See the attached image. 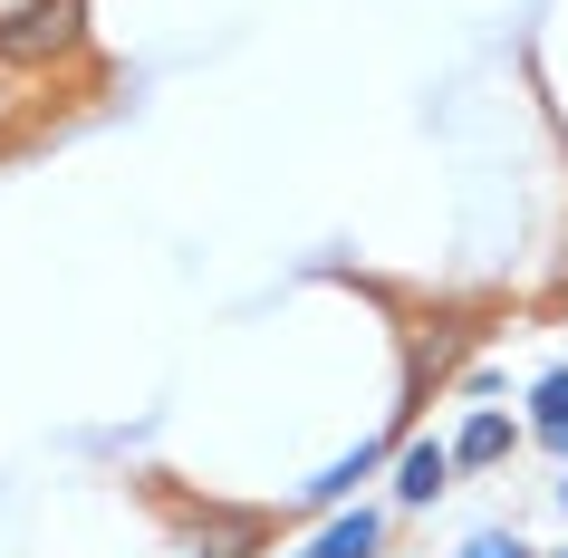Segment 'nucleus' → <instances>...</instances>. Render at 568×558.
Segmentation results:
<instances>
[{
  "label": "nucleus",
  "instance_id": "f257e3e1",
  "mask_svg": "<svg viewBox=\"0 0 568 558\" xmlns=\"http://www.w3.org/2000/svg\"><path fill=\"white\" fill-rule=\"evenodd\" d=\"M78 39H88V0H20V10H0V68L78 59Z\"/></svg>",
  "mask_w": 568,
  "mask_h": 558
},
{
  "label": "nucleus",
  "instance_id": "f03ea898",
  "mask_svg": "<svg viewBox=\"0 0 568 558\" xmlns=\"http://www.w3.org/2000/svg\"><path fill=\"white\" fill-rule=\"evenodd\" d=\"M376 471H386V434H366L357 453H337L318 481H300V510H347V500H357V481H376Z\"/></svg>",
  "mask_w": 568,
  "mask_h": 558
},
{
  "label": "nucleus",
  "instance_id": "7ed1b4c3",
  "mask_svg": "<svg viewBox=\"0 0 568 558\" xmlns=\"http://www.w3.org/2000/svg\"><path fill=\"white\" fill-rule=\"evenodd\" d=\"M453 471H463V463H453V443H434V434L405 443V453H395V500H405V510H424V500L444 491Z\"/></svg>",
  "mask_w": 568,
  "mask_h": 558
},
{
  "label": "nucleus",
  "instance_id": "20e7f679",
  "mask_svg": "<svg viewBox=\"0 0 568 558\" xmlns=\"http://www.w3.org/2000/svg\"><path fill=\"white\" fill-rule=\"evenodd\" d=\"M510 443H520V424H510L501 405H473V414H463V434H453V463L491 471V463H510Z\"/></svg>",
  "mask_w": 568,
  "mask_h": 558
},
{
  "label": "nucleus",
  "instance_id": "39448f33",
  "mask_svg": "<svg viewBox=\"0 0 568 558\" xmlns=\"http://www.w3.org/2000/svg\"><path fill=\"white\" fill-rule=\"evenodd\" d=\"M386 549V510H366V500H347L318 539H308V558H376Z\"/></svg>",
  "mask_w": 568,
  "mask_h": 558
},
{
  "label": "nucleus",
  "instance_id": "423d86ee",
  "mask_svg": "<svg viewBox=\"0 0 568 558\" xmlns=\"http://www.w3.org/2000/svg\"><path fill=\"white\" fill-rule=\"evenodd\" d=\"M530 443L568 463V366H549V376L530 385Z\"/></svg>",
  "mask_w": 568,
  "mask_h": 558
},
{
  "label": "nucleus",
  "instance_id": "0eeeda50",
  "mask_svg": "<svg viewBox=\"0 0 568 558\" xmlns=\"http://www.w3.org/2000/svg\"><path fill=\"white\" fill-rule=\"evenodd\" d=\"M453 558H539V549L520 539V529H473V539H463Z\"/></svg>",
  "mask_w": 568,
  "mask_h": 558
},
{
  "label": "nucleus",
  "instance_id": "6e6552de",
  "mask_svg": "<svg viewBox=\"0 0 568 558\" xmlns=\"http://www.w3.org/2000/svg\"><path fill=\"white\" fill-rule=\"evenodd\" d=\"M10 106H20V97H10V78H0V125H10Z\"/></svg>",
  "mask_w": 568,
  "mask_h": 558
},
{
  "label": "nucleus",
  "instance_id": "1a4fd4ad",
  "mask_svg": "<svg viewBox=\"0 0 568 558\" xmlns=\"http://www.w3.org/2000/svg\"><path fill=\"white\" fill-rule=\"evenodd\" d=\"M539 558H568V549H539Z\"/></svg>",
  "mask_w": 568,
  "mask_h": 558
},
{
  "label": "nucleus",
  "instance_id": "9d476101",
  "mask_svg": "<svg viewBox=\"0 0 568 558\" xmlns=\"http://www.w3.org/2000/svg\"><path fill=\"white\" fill-rule=\"evenodd\" d=\"M559 510H568V481H559Z\"/></svg>",
  "mask_w": 568,
  "mask_h": 558
},
{
  "label": "nucleus",
  "instance_id": "9b49d317",
  "mask_svg": "<svg viewBox=\"0 0 568 558\" xmlns=\"http://www.w3.org/2000/svg\"><path fill=\"white\" fill-rule=\"evenodd\" d=\"M300 558H308V549H300Z\"/></svg>",
  "mask_w": 568,
  "mask_h": 558
}]
</instances>
